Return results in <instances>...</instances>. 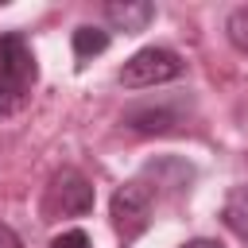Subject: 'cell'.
Listing matches in <instances>:
<instances>
[{
	"instance_id": "6da1fadb",
	"label": "cell",
	"mask_w": 248,
	"mask_h": 248,
	"mask_svg": "<svg viewBox=\"0 0 248 248\" xmlns=\"http://www.w3.org/2000/svg\"><path fill=\"white\" fill-rule=\"evenodd\" d=\"M186 74V62L170 50V46H143L136 50L124 66H120V85L124 89H151V85H163V81H174Z\"/></svg>"
},
{
	"instance_id": "7a4b0ae2",
	"label": "cell",
	"mask_w": 248,
	"mask_h": 248,
	"mask_svg": "<svg viewBox=\"0 0 248 248\" xmlns=\"http://www.w3.org/2000/svg\"><path fill=\"white\" fill-rule=\"evenodd\" d=\"M151 213H155V186H147L143 178H132L112 194V229L120 232L124 244L147 232Z\"/></svg>"
},
{
	"instance_id": "3957f363",
	"label": "cell",
	"mask_w": 248,
	"mask_h": 248,
	"mask_svg": "<svg viewBox=\"0 0 248 248\" xmlns=\"http://www.w3.org/2000/svg\"><path fill=\"white\" fill-rule=\"evenodd\" d=\"M93 209V186L81 170L62 167L43 194V221H58V217H81Z\"/></svg>"
},
{
	"instance_id": "277c9868",
	"label": "cell",
	"mask_w": 248,
	"mask_h": 248,
	"mask_svg": "<svg viewBox=\"0 0 248 248\" xmlns=\"http://www.w3.org/2000/svg\"><path fill=\"white\" fill-rule=\"evenodd\" d=\"M0 70H4L23 93H31L39 66H35V54H31V46H27V39H23L19 31H4V35H0Z\"/></svg>"
},
{
	"instance_id": "5b68a950",
	"label": "cell",
	"mask_w": 248,
	"mask_h": 248,
	"mask_svg": "<svg viewBox=\"0 0 248 248\" xmlns=\"http://www.w3.org/2000/svg\"><path fill=\"white\" fill-rule=\"evenodd\" d=\"M105 19L116 27V31H143L151 19H155V4H147V0H112V4H105Z\"/></svg>"
},
{
	"instance_id": "8992f818",
	"label": "cell",
	"mask_w": 248,
	"mask_h": 248,
	"mask_svg": "<svg viewBox=\"0 0 248 248\" xmlns=\"http://www.w3.org/2000/svg\"><path fill=\"white\" fill-rule=\"evenodd\" d=\"M124 124L128 128H136V132H167V128H174L178 124V116L170 112V108H155V105H136V108H128L124 112Z\"/></svg>"
},
{
	"instance_id": "52a82bcc",
	"label": "cell",
	"mask_w": 248,
	"mask_h": 248,
	"mask_svg": "<svg viewBox=\"0 0 248 248\" xmlns=\"http://www.w3.org/2000/svg\"><path fill=\"white\" fill-rule=\"evenodd\" d=\"M221 221H225V229H229L232 236H240V240L248 244V186H236V190L225 198Z\"/></svg>"
},
{
	"instance_id": "ba28073f",
	"label": "cell",
	"mask_w": 248,
	"mask_h": 248,
	"mask_svg": "<svg viewBox=\"0 0 248 248\" xmlns=\"http://www.w3.org/2000/svg\"><path fill=\"white\" fill-rule=\"evenodd\" d=\"M101 50H108V31H101V27H78L74 31V54H78V62H85V58H93Z\"/></svg>"
},
{
	"instance_id": "9c48e42d",
	"label": "cell",
	"mask_w": 248,
	"mask_h": 248,
	"mask_svg": "<svg viewBox=\"0 0 248 248\" xmlns=\"http://www.w3.org/2000/svg\"><path fill=\"white\" fill-rule=\"evenodd\" d=\"M225 35H229V43H232L236 50L248 54V4H240V8L229 12V19H225Z\"/></svg>"
},
{
	"instance_id": "30bf717a",
	"label": "cell",
	"mask_w": 248,
	"mask_h": 248,
	"mask_svg": "<svg viewBox=\"0 0 248 248\" xmlns=\"http://www.w3.org/2000/svg\"><path fill=\"white\" fill-rule=\"evenodd\" d=\"M23 101H27V93H23V89H19V85H16V81H12V78L0 70V116L16 112Z\"/></svg>"
},
{
	"instance_id": "8fae6325",
	"label": "cell",
	"mask_w": 248,
	"mask_h": 248,
	"mask_svg": "<svg viewBox=\"0 0 248 248\" xmlns=\"http://www.w3.org/2000/svg\"><path fill=\"white\" fill-rule=\"evenodd\" d=\"M50 248H93V244H89V236L81 229H66V232H58L50 240Z\"/></svg>"
},
{
	"instance_id": "7c38bea8",
	"label": "cell",
	"mask_w": 248,
	"mask_h": 248,
	"mask_svg": "<svg viewBox=\"0 0 248 248\" xmlns=\"http://www.w3.org/2000/svg\"><path fill=\"white\" fill-rule=\"evenodd\" d=\"M0 248H23V244H19V236H16L4 221H0Z\"/></svg>"
},
{
	"instance_id": "4fadbf2b",
	"label": "cell",
	"mask_w": 248,
	"mask_h": 248,
	"mask_svg": "<svg viewBox=\"0 0 248 248\" xmlns=\"http://www.w3.org/2000/svg\"><path fill=\"white\" fill-rule=\"evenodd\" d=\"M182 248H221L217 240H205V236H198V240H186Z\"/></svg>"
}]
</instances>
